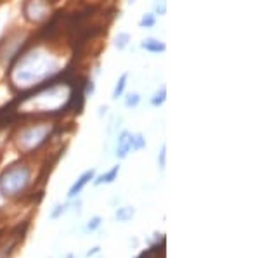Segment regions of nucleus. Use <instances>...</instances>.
I'll list each match as a JSON object with an SVG mask.
<instances>
[{"instance_id": "obj_1", "label": "nucleus", "mask_w": 260, "mask_h": 258, "mask_svg": "<svg viewBox=\"0 0 260 258\" xmlns=\"http://www.w3.org/2000/svg\"><path fill=\"white\" fill-rule=\"evenodd\" d=\"M94 175H95V172L94 170H89V172H85L83 175L78 178L77 182H75L73 186H71V189H70V193H68V198H75V196H78V194L82 193V189L85 187L89 182L94 178Z\"/></svg>"}, {"instance_id": "obj_14", "label": "nucleus", "mask_w": 260, "mask_h": 258, "mask_svg": "<svg viewBox=\"0 0 260 258\" xmlns=\"http://www.w3.org/2000/svg\"><path fill=\"white\" fill-rule=\"evenodd\" d=\"M101 222H103V220H101V217H94L89 222V226H87V231H95V229L101 226Z\"/></svg>"}, {"instance_id": "obj_7", "label": "nucleus", "mask_w": 260, "mask_h": 258, "mask_svg": "<svg viewBox=\"0 0 260 258\" xmlns=\"http://www.w3.org/2000/svg\"><path fill=\"white\" fill-rule=\"evenodd\" d=\"M165 101H167V89H165V87H161V89L153 95V99H151V104H153L154 107H160Z\"/></svg>"}, {"instance_id": "obj_13", "label": "nucleus", "mask_w": 260, "mask_h": 258, "mask_svg": "<svg viewBox=\"0 0 260 258\" xmlns=\"http://www.w3.org/2000/svg\"><path fill=\"white\" fill-rule=\"evenodd\" d=\"M94 90H95L94 82H92V80H87V82H85V90H83V95H85V97H89V95L94 94Z\"/></svg>"}, {"instance_id": "obj_9", "label": "nucleus", "mask_w": 260, "mask_h": 258, "mask_svg": "<svg viewBox=\"0 0 260 258\" xmlns=\"http://www.w3.org/2000/svg\"><path fill=\"white\" fill-rule=\"evenodd\" d=\"M154 23H156V18H154V14H146L144 18L139 21V26L141 28H153Z\"/></svg>"}, {"instance_id": "obj_3", "label": "nucleus", "mask_w": 260, "mask_h": 258, "mask_svg": "<svg viewBox=\"0 0 260 258\" xmlns=\"http://www.w3.org/2000/svg\"><path fill=\"white\" fill-rule=\"evenodd\" d=\"M141 47L144 49L146 52H151V54H160L167 51V45L163 44L161 40H156V39H144L141 42Z\"/></svg>"}, {"instance_id": "obj_4", "label": "nucleus", "mask_w": 260, "mask_h": 258, "mask_svg": "<svg viewBox=\"0 0 260 258\" xmlns=\"http://www.w3.org/2000/svg\"><path fill=\"white\" fill-rule=\"evenodd\" d=\"M118 172H120V165L113 166L110 172L104 173V175H101V177L98 178V180L94 182V184H95V186H101V184H111V182L116 178V175H118Z\"/></svg>"}, {"instance_id": "obj_2", "label": "nucleus", "mask_w": 260, "mask_h": 258, "mask_svg": "<svg viewBox=\"0 0 260 258\" xmlns=\"http://www.w3.org/2000/svg\"><path fill=\"white\" fill-rule=\"evenodd\" d=\"M132 139H134V135L130 134V132H127V130H125L123 134L120 135V139H118V151H116V158L123 160V158L128 155V151L132 149Z\"/></svg>"}, {"instance_id": "obj_11", "label": "nucleus", "mask_w": 260, "mask_h": 258, "mask_svg": "<svg viewBox=\"0 0 260 258\" xmlns=\"http://www.w3.org/2000/svg\"><path fill=\"white\" fill-rule=\"evenodd\" d=\"M146 145V139L142 137L141 134H137V135H134V139H132V149L134 151H139V149H142Z\"/></svg>"}, {"instance_id": "obj_12", "label": "nucleus", "mask_w": 260, "mask_h": 258, "mask_svg": "<svg viewBox=\"0 0 260 258\" xmlns=\"http://www.w3.org/2000/svg\"><path fill=\"white\" fill-rule=\"evenodd\" d=\"M68 206H70V205H57V206H56L57 210H54L52 213H50V218L56 220L57 217H59V215L66 213V211H68Z\"/></svg>"}, {"instance_id": "obj_15", "label": "nucleus", "mask_w": 260, "mask_h": 258, "mask_svg": "<svg viewBox=\"0 0 260 258\" xmlns=\"http://www.w3.org/2000/svg\"><path fill=\"white\" fill-rule=\"evenodd\" d=\"M165 145H161V151H160V156H158V165H160V168L163 170L165 168Z\"/></svg>"}, {"instance_id": "obj_16", "label": "nucleus", "mask_w": 260, "mask_h": 258, "mask_svg": "<svg viewBox=\"0 0 260 258\" xmlns=\"http://www.w3.org/2000/svg\"><path fill=\"white\" fill-rule=\"evenodd\" d=\"M106 111H108V106H101V107H99V116L106 115Z\"/></svg>"}, {"instance_id": "obj_6", "label": "nucleus", "mask_w": 260, "mask_h": 258, "mask_svg": "<svg viewBox=\"0 0 260 258\" xmlns=\"http://www.w3.org/2000/svg\"><path fill=\"white\" fill-rule=\"evenodd\" d=\"M134 217V208L130 206H125V208H118V211H116V220L118 222H127Z\"/></svg>"}, {"instance_id": "obj_8", "label": "nucleus", "mask_w": 260, "mask_h": 258, "mask_svg": "<svg viewBox=\"0 0 260 258\" xmlns=\"http://www.w3.org/2000/svg\"><path fill=\"white\" fill-rule=\"evenodd\" d=\"M128 42H130L128 33H118V36L115 39V47L118 49V51H123V49H127Z\"/></svg>"}, {"instance_id": "obj_10", "label": "nucleus", "mask_w": 260, "mask_h": 258, "mask_svg": "<svg viewBox=\"0 0 260 258\" xmlns=\"http://www.w3.org/2000/svg\"><path fill=\"white\" fill-rule=\"evenodd\" d=\"M141 102V95L139 94H128L127 99H125V106L127 107H137Z\"/></svg>"}, {"instance_id": "obj_5", "label": "nucleus", "mask_w": 260, "mask_h": 258, "mask_svg": "<svg viewBox=\"0 0 260 258\" xmlns=\"http://www.w3.org/2000/svg\"><path fill=\"white\" fill-rule=\"evenodd\" d=\"M127 80H128V73H123L120 77V80L116 82L115 85V90H113V99H118L123 95V90H125V85H127Z\"/></svg>"}, {"instance_id": "obj_17", "label": "nucleus", "mask_w": 260, "mask_h": 258, "mask_svg": "<svg viewBox=\"0 0 260 258\" xmlns=\"http://www.w3.org/2000/svg\"><path fill=\"white\" fill-rule=\"evenodd\" d=\"M95 253H99V248H94V249H92V251H89V253H87V256L95 255Z\"/></svg>"}]
</instances>
